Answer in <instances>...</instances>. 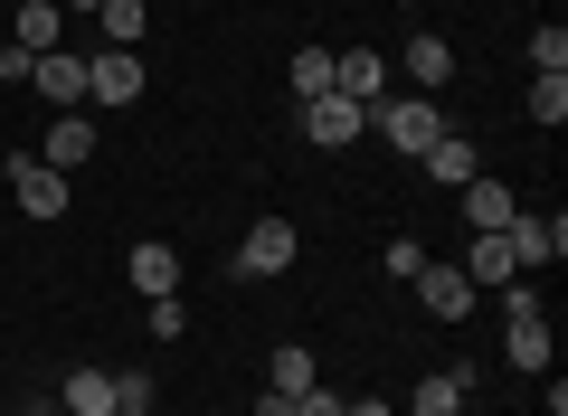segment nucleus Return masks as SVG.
<instances>
[{
	"instance_id": "nucleus-1",
	"label": "nucleus",
	"mask_w": 568,
	"mask_h": 416,
	"mask_svg": "<svg viewBox=\"0 0 568 416\" xmlns=\"http://www.w3.org/2000/svg\"><path fill=\"white\" fill-rule=\"evenodd\" d=\"M369 133H379L398 161H426L455 123H446V104H436V95H379V104H369Z\"/></svg>"
},
{
	"instance_id": "nucleus-2",
	"label": "nucleus",
	"mask_w": 568,
	"mask_h": 416,
	"mask_svg": "<svg viewBox=\"0 0 568 416\" xmlns=\"http://www.w3.org/2000/svg\"><path fill=\"white\" fill-rule=\"evenodd\" d=\"M503 359L511 369H549V313H540V284H521V275L503 284Z\"/></svg>"
},
{
	"instance_id": "nucleus-3",
	"label": "nucleus",
	"mask_w": 568,
	"mask_h": 416,
	"mask_svg": "<svg viewBox=\"0 0 568 416\" xmlns=\"http://www.w3.org/2000/svg\"><path fill=\"white\" fill-rule=\"evenodd\" d=\"M503 237H511V256H521V275H540V265L568 256V219H559V209H521Z\"/></svg>"
},
{
	"instance_id": "nucleus-4",
	"label": "nucleus",
	"mask_w": 568,
	"mask_h": 416,
	"mask_svg": "<svg viewBox=\"0 0 568 416\" xmlns=\"http://www.w3.org/2000/svg\"><path fill=\"white\" fill-rule=\"evenodd\" d=\"M455 219H465L474 237H503V227L521 219V199H511V190H503V180H493V171H474L465 190H455Z\"/></svg>"
},
{
	"instance_id": "nucleus-5",
	"label": "nucleus",
	"mask_w": 568,
	"mask_h": 416,
	"mask_svg": "<svg viewBox=\"0 0 568 416\" xmlns=\"http://www.w3.org/2000/svg\"><path fill=\"white\" fill-rule=\"evenodd\" d=\"M304 256V237H294V219H256L237 237V275H284V265Z\"/></svg>"
},
{
	"instance_id": "nucleus-6",
	"label": "nucleus",
	"mask_w": 568,
	"mask_h": 416,
	"mask_svg": "<svg viewBox=\"0 0 568 416\" xmlns=\"http://www.w3.org/2000/svg\"><path fill=\"white\" fill-rule=\"evenodd\" d=\"M294 123H304L323 152H342V142L369 133V104H351V95H304V114H294Z\"/></svg>"
},
{
	"instance_id": "nucleus-7",
	"label": "nucleus",
	"mask_w": 568,
	"mask_h": 416,
	"mask_svg": "<svg viewBox=\"0 0 568 416\" xmlns=\"http://www.w3.org/2000/svg\"><path fill=\"white\" fill-rule=\"evenodd\" d=\"M10 190H20L29 219H67V171H48L39 152H10Z\"/></svg>"
},
{
	"instance_id": "nucleus-8",
	"label": "nucleus",
	"mask_w": 568,
	"mask_h": 416,
	"mask_svg": "<svg viewBox=\"0 0 568 416\" xmlns=\"http://www.w3.org/2000/svg\"><path fill=\"white\" fill-rule=\"evenodd\" d=\"M85 95H95V104H142V58H133V48L85 58Z\"/></svg>"
},
{
	"instance_id": "nucleus-9",
	"label": "nucleus",
	"mask_w": 568,
	"mask_h": 416,
	"mask_svg": "<svg viewBox=\"0 0 568 416\" xmlns=\"http://www.w3.org/2000/svg\"><path fill=\"white\" fill-rule=\"evenodd\" d=\"M417 303H426L436 322H465V313H474V284H465V265H436V256H426V265H417Z\"/></svg>"
},
{
	"instance_id": "nucleus-10",
	"label": "nucleus",
	"mask_w": 568,
	"mask_h": 416,
	"mask_svg": "<svg viewBox=\"0 0 568 416\" xmlns=\"http://www.w3.org/2000/svg\"><path fill=\"white\" fill-rule=\"evenodd\" d=\"M332 95L379 104V95H388V58H379V48H342V58H332Z\"/></svg>"
},
{
	"instance_id": "nucleus-11",
	"label": "nucleus",
	"mask_w": 568,
	"mask_h": 416,
	"mask_svg": "<svg viewBox=\"0 0 568 416\" xmlns=\"http://www.w3.org/2000/svg\"><path fill=\"white\" fill-rule=\"evenodd\" d=\"M465 397H474V359H455V369L407 388V416H465Z\"/></svg>"
},
{
	"instance_id": "nucleus-12",
	"label": "nucleus",
	"mask_w": 568,
	"mask_h": 416,
	"mask_svg": "<svg viewBox=\"0 0 568 416\" xmlns=\"http://www.w3.org/2000/svg\"><path fill=\"white\" fill-rule=\"evenodd\" d=\"M398 67H407V95H436V85L455 77V48L436 39V29H417V39L398 48Z\"/></svg>"
},
{
	"instance_id": "nucleus-13",
	"label": "nucleus",
	"mask_w": 568,
	"mask_h": 416,
	"mask_svg": "<svg viewBox=\"0 0 568 416\" xmlns=\"http://www.w3.org/2000/svg\"><path fill=\"white\" fill-rule=\"evenodd\" d=\"M39 161H48V171H85V161H95V123H85V114H58V123L39 133Z\"/></svg>"
},
{
	"instance_id": "nucleus-14",
	"label": "nucleus",
	"mask_w": 568,
	"mask_h": 416,
	"mask_svg": "<svg viewBox=\"0 0 568 416\" xmlns=\"http://www.w3.org/2000/svg\"><path fill=\"white\" fill-rule=\"evenodd\" d=\"M29 85H39V95L58 104V114H77V104H85V58H67V48H48V58L29 67Z\"/></svg>"
},
{
	"instance_id": "nucleus-15",
	"label": "nucleus",
	"mask_w": 568,
	"mask_h": 416,
	"mask_svg": "<svg viewBox=\"0 0 568 416\" xmlns=\"http://www.w3.org/2000/svg\"><path fill=\"white\" fill-rule=\"evenodd\" d=\"M123 275H133V284H142V303H152V294H181V256H171V246H162V237H142V246H133V256H123Z\"/></svg>"
},
{
	"instance_id": "nucleus-16",
	"label": "nucleus",
	"mask_w": 568,
	"mask_h": 416,
	"mask_svg": "<svg viewBox=\"0 0 568 416\" xmlns=\"http://www.w3.org/2000/svg\"><path fill=\"white\" fill-rule=\"evenodd\" d=\"M417 171H426V180H436V190H465V180H474V171H484V161H474V133H446V142H436V152H426V161H417Z\"/></svg>"
},
{
	"instance_id": "nucleus-17",
	"label": "nucleus",
	"mask_w": 568,
	"mask_h": 416,
	"mask_svg": "<svg viewBox=\"0 0 568 416\" xmlns=\"http://www.w3.org/2000/svg\"><path fill=\"white\" fill-rule=\"evenodd\" d=\"M58 39H67V10H58V0H20V39H10V48H29V58H48Z\"/></svg>"
},
{
	"instance_id": "nucleus-18",
	"label": "nucleus",
	"mask_w": 568,
	"mask_h": 416,
	"mask_svg": "<svg viewBox=\"0 0 568 416\" xmlns=\"http://www.w3.org/2000/svg\"><path fill=\"white\" fill-rule=\"evenodd\" d=\"M58 407H67V416H114V369H77V378L58 388Z\"/></svg>"
},
{
	"instance_id": "nucleus-19",
	"label": "nucleus",
	"mask_w": 568,
	"mask_h": 416,
	"mask_svg": "<svg viewBox=\"0 0 568 416\" xmlns=\"http://www.w3.org/2000/svg\"><path fill=\"white\" fill-rule=\"evenodd\" d=\"M313 369H323V359H313L304 341H284V351L265 359V388H275V397H304V388H313Z\"/></svg>"
},
{
	"instance_id": "nucleus-20",
	"label": "nucleus",
	"mask_w": 568,
	"mask_h": 416,
	"mask_svg": "<svg viewBox=\"0 0 568 416\" xmlns=\"http://www.w3.org/2000/svg\"><path fill=\"white\" fill-rule=\"evenodd\" d=\"M521 275V256H511V237H474V265H465V284L484 294V284H511Z\"/></svg>"
},
{
	"instance_id": "nucleus-21",
	"label": "nucleus",
	"mask_w": 568,
	"mask_h": 416,
	"mask_svg": "<svg viewBox=\"0 0 568 416\" xmlns=\"http://www.w3.org/2000/svg\"><path fill=\"white\" fill-rule=\"evenodd\" d=\"M142 20H152V0H104V10H95L104 48H133V39H142Z\"/></svg>"
},
{
	"instance_id": "nucleus-22",
	"label": "nucleus",
	"mask_w": 568,
	"mask_h": 416,
	"mask_svg": "<svg viewBox=\"0 0 568 416\" xmlns=\"http://www.w3.org/2000/svg\"><path fill=\"white\" fill-rule=\"evenodd\" d=\"M530 123H540V133L568 123V77H530Z\"/></svg>"
},
{
	"instance_id": "nucleus-23",
	"label": "nucleus",
	"mask_w": 568,
	"mask_h": 416,
	"mask_svg": "<svg viewBox=\"0 0 568 416\" xmlns=\"http://www.w3.org/2000/svg\"><path fill=\"white\" fill-rule=\"evenodd\" d=\"M530 67H540V77H568V29H559V20L530 29Z\"/></svg>"
},
{
	"instance_id": "nucleus-24",
	"label": "nucleus",
	"mask_w": 568,
	"mask_h": 416,
	"mask_svg": "<svg viewBox=\"0 0 568 416\" xmlns=\"http://www.w3.org/2000/svg\"><path fill=\"white\" fill-rule=\"evenodd\" d=\"M304 95H332V58H323V48L294 58V104H304Z\"/></svg>"
},
{
	"instance_id": "nucleus-25",
	"label": "nucleus",
	"mask_w": 568,
	"mask_h": 416,
	"mask_svg": "<svg viewBox=\"0 0 568 416\" xmlns=\"http://www.w3.org/2000/svg\"><path fill=\"white\" fill-rule=\"evenodd\" d=\"M142 322H152V341H162V351H171V341L190 332V313H181V294H152V313H142Z\"/></svg>"
},
{
	"instance_id": "nucleus-26",
	"label": "nucleus",
	"mask_w": 568,
	"mask_h": 416,
	"mask_svg": "<svg viewBox=\"0 0 568 416\" xmlns=\"http://www.w3.org/2000/svg\"><path fill=\"white\" fill-rule=\"evenodd\" d=\"M417 265H426V246H417V237H388V275L417 284Z\"/></svg>"
},
{
	"instance_id": "nucleus-27",
	"label": "nucleus",
	"mask_w": 568,
	"mask_h": 416,
	"mask_svg": "<svg viewBox=\"0 0 568 416\" xmlns=\"http://www.w3.org/2000/svg\"><path fill=\"white\" fill-rule=\"evenodd\" d=\"M294 416H342V397H332V388H323V378H313V388H304V397H294Z\"/></svg>"
},
{
	"instance_id": "nucleus-28",
	"label": "nucleus",
	"mask_w": 568,
	"mask_h": 416,
	"mask_svg": "<svg viewBox=\"0 0 568 416\" xmlns=\"http://www.w3.org/2000/svg\"><path fill=\"white\" fill-rule=\"evenodd\" d=\"M29 67H39L29 48H0V85H29Z\"/></svg>"
},
{
	"instance_id": "nucleus-29",
	"label": "nucleus",
	"mask_w": 568,
	"mask_h": 416,
	"mask_svg": "<svg viewBox=\"0 0 568 416\" xmlns=\"http://www.w3.org/2000/svg\"><path fill=\"white\" fill-rule=\"evenodd\" d=\"M342 416H398V407H388V397H361V407H342Z\"/></svg>"
},
{
	"instance_id": "nucleus-30",
	"label": "nucleus",
	"mask_w": 568,
	"mask_h": 416,
	"mask_svg": "<svg viewBox=\"0 0 568 416\" xmlns=\"http://www.w3.org/2000/svg\"><path fill=\"white\" fill-rule=\"evenodd\" d=\"M58 10H67V20H95V10H104V0H58Z\"/></svg>"
},
{
	"instance_id": "nucleus-31",
	"label": "nucleus",
	"mask_w": 568,
	"mask_h": 416,
	"mask_svg": "<svg viewBox=\"0 0 568 416\" xmlns=\"http://www.w3.org/2000/svg\"><path fill=\"white\" fill-rule=\"evenodd\" d=\"M48 416H67V407H48Z\"/></svg>"
},
{
	"instance_id": "nucleus-32",
	"label": "nucleus",
	"mask_w": 568,
	"mask_h": 416,
	"mask_svg": "<svg viewBox=\"0 0 568 416\" xmlns=\"http://www.w3.org/2000/svg\"><path fill=\"white\" fill-rule=\"evenodd\" d=\"M398 10H407V0H398Z\"/></svg>"
}]
</instances>
